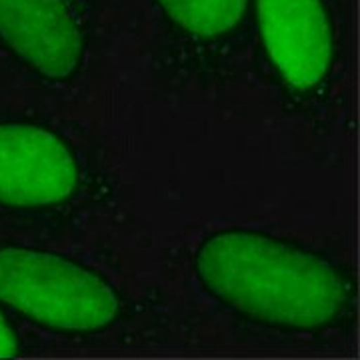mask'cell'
Returning <instances> with one entry per match:
<instances>
[{
	"instance_id": "1",
	"label": "cell",
	"mask_w": 360,
	"mask_h": 360,
	"mask_svg": "<svg viewBox=\"0 0 360 360\" xmlns=\"http://www.w3.org/2000/svg\"><path fill=\"white\" fill-rule=\"evenodd\" d=\"M208 295L245 321L321 333L352 312L356 284L340 262L296 240L252 229L208 234L194 252Z\"/></svg>"
},
{
	"instance_id": "5",
	"label": "cell",
	"mask_w": 360,
	"mask_h": 360,
	"mask_svg": "<svg viewBox=\"0 0 360 360\" xmlns=\"http://www.w3.org/2000/svg\"><path fill=\"white\" fill-rule=\"evenodd\" d=\"M0 44L30 75L66 84L86 63L89 32L75 0H0Z\"/></svg>"
},
{
	"instance_id": "2",
	"label": "cell",
	"mask_w": 360,
	"mask_h": 360,
	"mask_svg": "<svg viewBox=\"0 0 360 360\" xmlns=\"http://www.w3.org/2000/svg\"><path fill=\"white\" fill-rule=\"evenodd\" d=\"M0 304L65 336L98 335L122 314V296L101 272L46 248L0 246Z\"/></svg>"
},
{
	"instance_id": "3",
	"label": "cell",
	"mask_w": 360,
	"mask_h": 360,
	"mask_svg": "<svg viewBox=\"0 0 360 360\" xmlns=\"http://www.w3.org/2000/svg\"><path fill=\"white\" fill-rule=\"evenodd\" d=\"M258 44L278 84L296 98L328 89L338 58V32L328 0H252Z\"/></svg>"
},
{
	"instance_id": "7",
	"label": "cell",
	"mask_w": 360,
	"mask_h": 360,
	"mask_svg": "<svg viewBox=\"0 0 360 360\" xmlns=\"http://www.w3.org/2000/svg\"><path fill=\"white\" fill-rule=\"evenodd\" d=\"M20 352V335L11 319L0 310V356H14Z\"/></svg>"
},
{
	"instance_id": "4",
	"label": "cell",
	"mask_w": 360,
	"mask_h": 360,
	"mask_svg": "<svg viewBox=\"0 0 360 360\" xmlns=\"http://www.w3.org/2000/svg\"><path fill=\"white\" fill-rule=\"evenodd\" d=\"M82 186L72 144L34 122H0V206L52 210L70 205Z\"/></svg>"
},
{
	"instance_id": "6",
	"label": "cell",
	"mask_w": 360,
	"mask_h": 360,
	"mask_svg": "<svg viewBox=\"0 0 360 360\" xmlns=\"http://www.w3.org/2000/svg\"><path fill=\"white\" fill-rule=\"evenodd\" d=\"M167 30L200 58L217 56L238 39L252 0H153Z\"/></svg>"
}]
</instances>
